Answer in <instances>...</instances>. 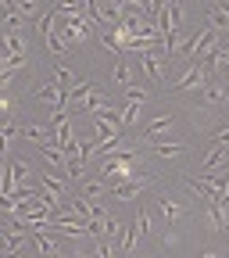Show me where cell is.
Masks as SVG:
<instances>
[{
	"label": "cell",
	"mask_w": 229,
	"mask_h": 258,
	"mask_svg": "<svg viewBox=\"0 0 229 258\" xmlns=\"http://www.w3.org/2000/svg\"><path fill=\"white\" fill-rule=\"evenodd\" d=\"M101 179L104 183H129V179H136L133 176V165H129V158H122V154H108L104 158V165H101Z\"/></svg>",
	"instance_id": "6da1fadb"
},
{
	"label": "cell",
	"mask_w": 229,
	"mask_h": 258,
	"mask_svg": "<svg viewBox=\"0 0 229 258\" xmlns=\"http://www.w3.org/2000/svg\"><path fill=\"white\" fill-rule=\"evenodd\" d=\"M208 79H211V72L204 69L201 61H193V64H186V72H183V76L172 83V90H176V93H186V90H201Z\"/></svg>",
	"instance_id": "7a4b0ae2"
},
{
	"label": "cell",
	"mask_w": 229,
	"mask_h": 258,
	"mask_svg": "<svg viewBox=\"0 0 229 258\" xmlns=\"http://www.w3.org/2000/svg\"><path fill=\"white\" fill-rule=\"evenodd\" d=\"M225 101H229V86H225V83L208 79V83L201 86V111H215V108H222Z\"/></svg>",
	"instance_id": "3957f363"
},
{
	"label": "cell",
	"mask_w": 229,
	"mask_h": 258,
	"mask_svg": "<svg viewBox=\"0 0 229 258\" xmlns=\"http://www.w3.org/2000/svg\"><path fill=\"white\" fill-rule=\"evenodd\" d=\"M172 122H176V115H172V111L154 115L147 125H140V144H154V140H161V133H165V129H172Z\"/></svg>",
	"instance_id": "277c9868"
},
{
	"label": "cell",
	"mask_w": 229,
	"mask_h": 258,
	"mask_svg": "<svg viewBox=\"0 0 229 258\" xmlns=\"http://www.w3.org/2000/svg\"><path fill=\"white\" fill-rule=\"evenodd\" d=\"M204 22H208L215 32H229V4L208 0V4H204Z\"/></svg>",
	"instance_id": "5b68a950"
},
{
	"label": "cell",
	"mask_w": 229,
	"mask_h": 258,
	"mask_svg": "<svg viewBox=\"0 0 229 258\" xmlns=\"http://www.w3.org/2000/svg\"><path fill=\"white\" fill-rule=\"evenodd\" d=\"M215 169H229V144H211V151L201 161V176L215 172Z\"/></svg>",
	"instance_id": "8992f818"
},
{
	"label": "cell",
	"mask_w": 229,
	"mask_h": 258,
	"mask_svg": "<svg viewBox=\"0 0 229 258\" xmlns=\"http://www.w3.org/2000/svg\"><path fill=\"white\" fill-rule=\"evenodd\" d=\"M147 186H150V176L129 179V183H115V186H111V198H115V201H133V198H140Z\"/></svg>",
	"instance_id": "52a82bcc"
},
{
	"label": "cell",
	"mask_w": 229,
	"mask_h": 258,
	"mask_svg": "<svg viewBox=\"0 0 229 258\" xmlns=\"http://www.w3.org/2000/svg\"><path fill=\"white\" fill-rule=\"evenodd\" d=\"M158 212L165 215L169 230H172V222H179V219L186 215V205H183V201H176V198H161V201H158Z\"/></svg>",
	"instance_id": "ba28073f"
},
{
	"label": "cell",
	"mask_w": 229,
	"mask_h": 258,
	"mask_svg": "<svg viewBox=\"0 0 229 258\" xmlns=\"http://www.w3.org/2000/svg\"><path fill=\"white\" fill-rule=\"evenodd\" d=\"M104 240H111L118 251H122V240H125V226H122V219H115V215H108L104 219V233H101Z\"/></svg>",
	"instance_id": "9c48e42d"
},
{
	"label": "cell",
	"mask_w": 229,
	"mask_h": 258,
	"mask_svg": "<svg viewBox=\"0 0 229 258\" xmlns=\"http://www.w3.org/2000/svg\"><path fill=\"white\" fill-rule=\"evenodd\" d=\"M101 194H111V183H104V179H83L79 183V198H86V201L101 198Z\"/></svg>",
	"instance_id": "30bf717a"
},
{
	"label": "cell",
	"mask_w": 229,
	"mask_h": 258,
	"mask_svg": "<svg viewBox=\"0 0 229 258\" xmlns=\"http://www.w3.org/2000/svg\"><path fill=\"white\" fill-rule=\"evenodd\" d=\"M108 108H111V101H108V97H104L101 90L93 86V93L86 97V104H83L79 111H86V115H101V111H108Z\"/></svg>",
	"instance_id": "8fae6325"
},
{
	"label": "cell",
	"mask_w": 229,
	"mask_h": 258,
	"mask_svg": "<svg viewBox=\"0 0 229 258\" xmlns=\"http://www.w3.org/2000/svg\"><path fill=\"white\" fill-rule=\"evenodd\" d=\"M143 104H147V101H125V108H122V129L140 125V111H143Z\"/></svg>",
	"instance_id": "7c38bea8"
},
{
	"label": "cell",
	"mask_w": 229,
	"mask_h": 258,
	"mask_svg": "<svg viewBox=\"0 0 229 258\" xmlns=\"http://www.w3.org/2000/svg\"><path fill=\"white\" fill-rule=\"evenodd\" d=\"M158 158H179L183 151H186V144H172V140H154V144H147Z\"/></svg>",
	"instance_id": "4fadbf2b"
},
{
	"label": "cell",
	"mask_w": 229,
	"mask_h": 258,
	"mask_svg": "<svg viewBox=\"0 0 229 258\" xmlns=\"http://www.w3.org/2000/svg\"><path fill=\"white\" fill-rule=\"evenodd\" d=\"M36 151L47 158V165H50V169H64V151H61V147H54V144H40Z\"/></svg>",
	"instance_id": "5bb4252c"
},
{
	"label": "cell",
	"mask_w": 229,
	"mask_h": 258,
	"mask_svg": "<svg viewBox=\"0 0 229 258\" xmlns=\"http://www.w3.org/2000/svg\"><path fill=\"white\" fill-rule=\"evenodd\" d=\"M54 83H57L61 90H72V86H75V76H72L68 64H54Z\"/></svg>",
	"instance_id": "9a60e30c"
},
{
	"label": "cell",
	"mask_w": 229,
	"mask_h": 258,
	"mask_svg": "<svg viewBox=\"0 0 229 258\" xmlns=\"http://www.w3.org/2000/svg\"><path fill=\"white\" fill-rule=\"evenodd\" d=\"M43 40H47V47H50V54H68V50H72L68 43H64V36H61V32H57V29H50V32H47V36H43Z\"/></svg>",
	"instance_id": "2e32d148"
},
{
	"label": "cell",
	"mask_w": 229,
	"mask_h": 258,
	"mask_svg": "<svg viewBox=\"0 0 229 258\" xmlns=\"http://www.w3.org/2000/svg\"><path fill=\"white\" fill-rule=\"evenodd\" d=\"M115 83H122L125 90L133 86V69H129V61H115Z\"/></svg>",
	"instance_id": "e0dca14e"
},
{
	"label": "cell",
	"mask_w": 229,
	"mask_h": 258,
	"mask_svg": "<svg viewBox=\"0 0 229 258\" xmlns=\"http://www.w3.org/2000/svg\"><path fill=\"white\" fill-rule=\"evenodd\" d=\"M22 18H32V15H36L40 11V0H15V4H11Z\"/></svg>",
	"instance_id": "ac0fdd59"
},
{
	"label": "cell",
	"mask_w": 229,
	"mask_h": 258,
	"mask_svg": "<svg viewBox=\"0 0 229 258\" xmlns=\"http://www.w3.org/2000/svg\"><path fill=\"white\" fill-rule=\"evenodd\" d=\"M201 258H218V254H215V251H204V254H201Z\"/></svg>",
	"instance_id": "d6986e66"
},
{
	"label": "cell",
	"mask_w": 229,
	"mask_h": 258,
	"mask_svg": "<svg viewBox=\"0 0 229 258\" xmlns=\"http://www.w3.org/2000/svg\"><path fill=\"white\" fill-rule=\"evenodd\" d=\"M118 258H136V254H118Z\"/></svg>",
	"instance_id": "ffe728a7"
},
{
	"label": "cell",
	"mask_w": 229,
	"mask_h": 258,
	"mask_svg": "<svg viewBox=\"0 0 229 258\" xmlns=\"http://www.w3.org/2000/svg\"><path fill=\"white\" fill-rule=\"evenodd\" d=\"M40 4H43V0H40Z\"/></svg>",
	"instance_id": "44dd1931"
},
{
	"label": "cell",
	"mask_w": 229,
	"mask_h": 258,
	"mask_svg": "<svg viewBox=\"0 0 229 258\" xmlns=\"http://www.w3.org/2000/svg\"><path fill=\"white\" fill-rule=\"evenodd\" d=\"M225 233H229V230H225Z\"/></svg>",
	"instance_id": "7402d4cb"
}]
</instances>
